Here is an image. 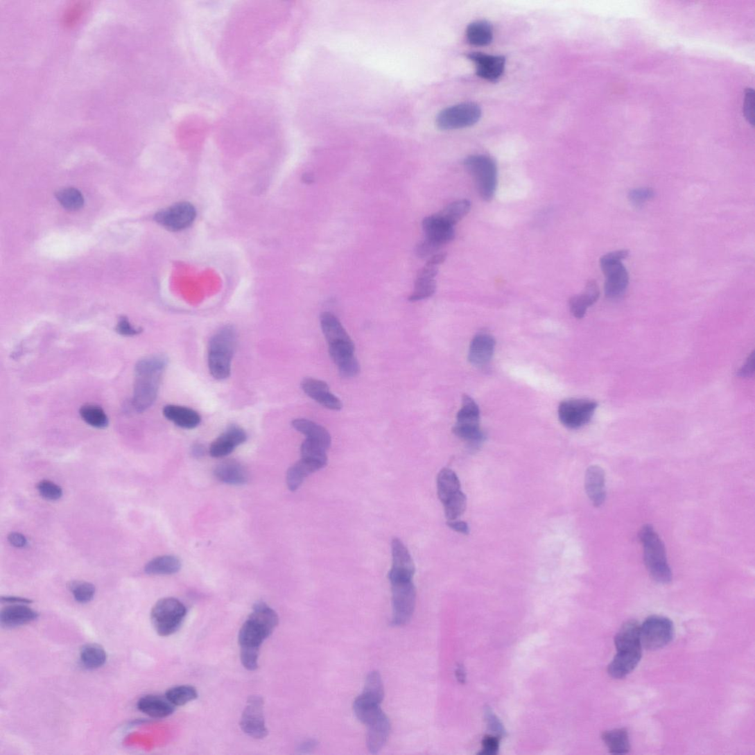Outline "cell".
I'll return each mask as SVG.
<instances>
[{
	"label": "cell",
	"instance_id": "cell-1",
	"mask_svg": "<svg viewBox=\"0 0 755 755\" xmlns=\"http://www.w3.org/2000/svg\"><path fill=\"white\" fill-rule=\"evenodd\" d=\"M167 358L162 356L147 357L135 367L132 405L138 413L148 410L155 402Z\"/></svg>",
	"mask_w": 755,
	"mask_h": 755
},
{
	"label": "cell",
	"instance_id": "cell-2",
	"mask_svg": "<svg viewBox=\"0 0 755 755\" xmlns=\"http://www.w3.org/2000/svg\"><path fill=\"white\" fill-rule=\"evenodd\" d=\"M236 345L237 333L232 325L220 328L209 341L208 367L215 379L225 380L229 377Z\"/></svg>",
	"mask_w": 755,
	"mask_h": 755
},
{
	"label": "cell",
	"instance_id": "cell-3",
	"mask_svg": "<svg viewBox=\"0 0 755 755\" xmlns=\"http://www.w3.org/2000/svg\"><path fill=\"white\" fill-rule=\"evenodd\" d=\"M640 539L643 546L645 566L650 576L659 584L670 583L672 573L665 545L654 528L648 524L644 526L640 532Z\"/></svg>",
	"mask_w": 755,
	"mask_h": 755
},
{
	"label": "cell",
	"instance_id": "cell-4",
	"mask_svg": "<svg viewBox=\"0 0 755 755\" xmlns=\"http://www.w3.org/2000/svg\"><path fill=\"white\" fill-rule=\"evenodd\" d=\"M630 255L629 250L608 253L600 259V267L606 276L605 295L609 299L621 297L630 284V275L622 263Z\"/></svg>",
	"mask_w": 755,
	"mask_h": 755
},
{
	"label": "cell",
	"instance_id": "cell-5",
	"mask_svg": "<svg viewBox=\"0 0 755 755\" xmlns=\"http://www.w3.org/2000/svg\"><path fill=\"white\" fill-rule=\"evenodd\" d=\"M186 615L187 609L181 601L166 598L157 602L150 612V620L159 636H168L180 629Z\"/></svg>",
	"mask_w": 755,
	"mask_h": 755
},
{
	"label": "cell",
	"instance_id": "cell-6",
	"mask_svg": "<svg viewBox=\"0 0 755 755\" xmlns=\"http://www.w3.org/2000/svg\"><path fill=\"white\" fill-rule=\"evenodd\" d=\"M480 422V411L478 405L470 397L465 394L453 433L462 440H466L474 448L478 447L485 439Z\"/></svg>",
	"mask_w": 755,
	"mask_h": 755
},
{
	"label": "cell",
	"instance_id": "cell-7",
	"mask_svg": "<svg viewBox=\"0 0 755 755\" xmlns=\"http://www.w3.org/2000/svg\"><path fill=\"white\" fill-rule=\"evenodd\" d=\"M465 167L471 174L482 199L493 200L497 186V166L495 161L485 155H472L465 159Z\"/></svg>",
	"mask_w": 755,
	"mask_h": 755
},
{
	"label": "cell",
	"instance_id": "cell-8",
	"mask_svg": "<svg viewBox=\"0 0 755 755\" xmlns=\"http://www.w3.org/2000/svg\"><path fill=\"white\" fill-rule=\"evenodd\" d=\"M675 627L672 621L663 616H650L641 625V642L643 648L654 650L664 648L672 640Z\"/></svg>",
	"mask_w": 755,
	"mask_h": 755
},
{
	"label": "cell",
	"instance_id": "cell-9",
	"mask_svg": "<svg viewBox=\"0 0 755 755\" xmlns=\"http://www.w3.org/2000/svg\"><path fill=\"white\" fill-rule=\"evenodd\" d=\"M481 115L482 110L478 104L460 103L441 111L437 117V124L443 130L463 129L477 123Z\"/></svg>",
	"mask_w": 755,
	"mask_h": 755
},
{
	"label": "cell",
	"instance_id": "cell-10",
	"mask_svg": "<svg viewBox=\"0 0 755 755\" xmlns=\"http://www.w3.org/2000/svg\"><path fill=\"white\" fill-rule=\"evenodd\" d=\"M392 593V620L394 626L408 623L413 614L416 590L413 580L391 583Z\"/></svg>",
	"mask_w": 755,
	"mask_h": 755
},
{
	"label": "cell",
	"instance_id": "cell-11",
	"mask_svg": "<svg viewBox=\"0 0 755 755\" xmlns=\"http://www.w3.org/2000/svg\"><path fill=\"white\" fill-rule=\"evenodd\" d=\"M598 408L594 401L571 399L562 402L559 408V419L569 428L576 429L587 424Z\"/></svg>",
	"mask_w": 755,
	"mask_h": 755
},
{
	"label": "cell",
	"instance_id": "cell-12",
	"mask_svg": "<svg viewBox=\"0 0 755 755\" xmlns=\"http://www.w3.org/2000/svg\"><path fill=\"white\" fill-rule=\"evenodd\" d=\"M196 216V209L191 203L180 202L158 212L155 220L166 229L177 232L189 227Z\"/></svg>",
	"mask_w": 755,
	"mask_h": 755
},
{
	"label": "cell",
	"instance_id": "cell-13",
	"mask_svg": "<svg viewBox=\"0 0 755 755\" xmlns=\"http://www.w3.org/2000/svg\"><path fill=\"white\" fill-rule=\"evenodd\" d=\"M241 727L243 733L255 739L264 738L268 734L263 715V700L261 696H250L243 711Z\"/></svg>",
	"mask_w": 755,
	"mask_h": 755
},
{
	"label": "cell",
	"instance_id": "cell-14",
	"mask_svg": "<svg viewBox=\"0 0 755 755\" xmlns=\"http://www.w3.org/2000/svg\"><path fill=\"white\" fill-rule=\"evenodd\" d=\"M392 566L389 573L390 583L413 580L415 569L411 555L399 539L392 541Z\"/></svg>",
	"mask_w": 755,
	"mask_h": 755
},
{
	"label": "cell",
	"instance_id": "cell-15",
	"mask_svg": "<svg viewBox=\"0 0 755 755\" xmlns=\"http://www.w3.org/2000/svg\"><path fill=\"white\" fill-rule=\"evenodd\" d=\"M642 646H628L617 648L614 657L608 667L609 675L614 679H623L636 668L642 658Z\"/></svg>",
	"mask_w": 755,
	"mask_h": 755
},
{
	"label": "cell",
	"instance_id": "cell-16",
	"mask_svg": "<svg viewBox=\"0 0 755 755\" xmlns=\"http://www.w3.org/2000/svg\"><path fill=\"white\" fill-rule=\"evenodd\" d=\"M247 440L248 435L245 429L237 425H231L214 441L209 452L213 458H225L237 447L245 444Z\"/></svg>",
	"mask_w": 755,
	"mask_h": 755
},
{
	"label": "cell",
	"instance_id": "cell-17",
	"mask_svg": "<svg viewBox=\"0 0 755 755\" xmlns=\"http://www.w3.org/2000/svg\"><path fill=\"white\" fill-rule=\"evenodd\" d=\"M468 58L475 64L477 75L480 78L495 83L504 73L506 62L504 56L471 53Z\"/></svg>",
	"mask_w": 755,
	"mask_h": 755
},
{
	"label": "cell",
	"instance_id": "cell-18",
	"mask_svg": "<svg viewBox=\"0 0 755 755\" xmlns=\"http://www.w3.org/2000/svg\"><path fill=\"white\" fill-rule=\"evenodd\" d=\"M301 388L309 397L324 408L334 411L342 408L341 401L330 392L327 383L317 379L306 378L302 381Z\"/></svg>",
	"mask_w": 755,
	"mask_h": 755
},
{
	"label": "cell",
	"instance_id": "cell-19",
	"mask_svg": "<svg viewBox=\"0 0 755 755\" xmlns=\"http://www.w3.org/2000/svg\"><path fill=\"white\" fill-rule=\"evenodd\" d=\"M422 227L426 238L440 248L447 245L455 236L454 227L444 222L437 214L426 217L423 220Z\"/></svg>",
	"mask_w": 755,
	"mask_h": 755
},
{
	"label": "cell",
	"instance_id": "cell-20",
	"mask_svg": "<svg viewBox=\"0 0 755 755\" xmlns=\"http://www.w3.org/2000/svg\"><path fill=\"white\" fill-rule=\"evenodd\" d=\"M495 346L496 341L492 335L486 333L476 335L469 348V362L478 367L489 364L493 357Z\"/></svg>",
	"mask_w": 755,
	"mask_h": 755
},
{
	"label": "cell",
	"instance_id": "cell-21",
	"mask_svg": "<svg viewBox=\"0 0 755 755\" xmlns=\"http://www.w3.org/2000/svg\"><path fill=\"white\" fill-rule=\"evenodd\" d=\"M586 492L592 504L601 506L606 501V475L598 466L588 468L585 476Z\"/></svg>",
	"mask_w": 755,
	"mask_h": 755
},
{
	"label": "cell",
	"instance_id": "cell-22",
	"mask_svg": "<svg viewBox=\"0 0 755 755\" xmlns=\"http://www.w3.org/2000/svg\"><path fill=\"white\" fill-rule=\"evenodd\" d=\"M38 617V612L26 606V604H13L2 609L0 623L6 628H15L31 623Z\"/></svg>",
	"mask_w": 755,
	"mask_h": 755
},
{
	"label": "cell",
	"instance_id": "cell-23",
	"mask_svg": "<svg viewBox=\"0 0 755 755\" xmlns=\"http://www.w3.org/2000/svg\"><path fill=\"white\" fill-rule=\"evenodd\" d=\"M322 332L329 347L354 343L340 320L330 312H323L320 315Z\"/></svg>",
	"mask_w": 755,
	"mask_h": 755
},
{
	"label": "cell",
	"instance_id": "cell-24",
	"mask_svg": "<svg viewBox=\"0 0 755 755\" xmlns=\"http://www.w3.org/2000/svg\"><path fill=\"white\" fill-rule=\"evenodd\" d=\"M164 415L168 421L184 429H193L200 426V415L187 406L170 404L165 406Z\"/></svg>",
	"mask_w": 755,
	"mask_h": 755
},
{
	"label": "cell",
	"instance_id": "cell-25",
	"mask_svg": "<svg viewBox=\"0 0 755 755\" xmlns=\"http://www.w3.org/2000/svg\"><path fill=\"white\" fill-rule=\"evenodd\" d=\"M138 710L154 718H165L172 715L175 711L174 706L166 697L148 695L142 697L137 702Z\"/></svg>",
	"mask_w": 755,
	"mask_h": 755
},
{
	"label": "cell",
	"instance_id": "cell-26",
	"mask_svg": "<svg viewBox=\"0 0 755 755\" xmlns=\"http://www.w3.org/2000/svg\"><path fill=\"white\" fill-rule=\"evenodd\" d=\"M367 745L371 753L376 754L384 747L390 731V722L385 714L369 724Z\"/></svg>",
	"mask_w": 755,
	"mask_h": 755
},
{
	"label": "cell",
	"instance_id": "cell-27",
	"mask_svg": "<svg viewBox=\"0 0 755 755\" xmlns=\"http://www.w3.org/2000/svg\"><path fill=\"white\" fill-rule=\"evenodd\" d=\"M216 478L220 482L234 485L247 483L248 474L242 465L234 460L223 461L214 470Z\"/></svg>",
	"mask_w": 755,
	"mask_h": 755
},
{
	"label": "cell",
	"instance_id": "cell-28",
	"mask_svg": "<svg viewBox=\"0 0 755 755\" xmlns=\"http://www.w3.org/2000/svg\"><path fill=\"white\" fill-rule=\"evenodd\" d=\"M600 297V288L595 281H589L585 287L584 292L582 295L572 297L569 302L573 315L578 318H583L587 309L594 305Z\"/></svg>",
	"mask_w": 755,
	"mask_h": 755
},
{
	"label": "cell",
	"instance_id": "cell-29",
	"mask_svg": "<svg viewBox=\"0 0 755 755\" xmlns=\"http://www.w3.org/2000/svg\"><path fill=\"white\" fill-rule=\"evenodd\" d=\"M292 426L296 431L305 436L306 439L315 441L327 450L331 444V435L327 429L304 418H297L292 422Z\"/></svg>",
	"mask_w": 755,
	"mask_h": 755
},
{
	"label": "cell",
	"instance_id": "cell-30",
	"mask_svg": "<svg viewBox=\"0 0 755 755\" xmlns=\"http://www.w3.org/2000/svg\"><path fill=\"white\" fill-rule=\"evenodd\" d=\"M323 469L320 465L304 459L296 462L288 470L286 483L288 489L297 491L309 475Z\"/></svg>",
	"mask_w": 755,
	"mask_h": 755
},
{
	"label": "cell",
	"instance_id": "cell-31",
	"mask_svg": "<svg viewBox=\"0 0 755 755\" xmlns=\"http://www.w3.org/2000/svg\"><path fill=\"white\" fill-rule=\"evenodd\" d=\"M437 486L438 497L443 503L460 491V483L457 474L449 469H444L440 471Z\"/></svg>",
	"mask_w": 755,
	"mask_h": 755
},
{
	"label": "cell",
	"instance_id": "cell-32",
	"mask_svg": "<svg viewBox=\"0 0 755 755\" xmlns=\"http://www.w3.org/2000/svg\"><path fill=\"white\" fill-rule=\"evenodd\" d=\"M181 566V562L177 557L162 555L147 563L144 571L148 575H172L178 573Z\"/></svg>",
	"mask_w": 755,
	"mask_h": 755
},
{
	"label": "cell",
	"instance_id": "cell-33",
	"mask_svg": "<svg viewBox=\"0 0 755 755\" xmlns=\"http://www.w3.org/2000/svg\"><path fill=\"white\" fill-rule=\"evenodd\" d=\"M602 738L611 754H624L630 751L629 733L624 728L605 731Z\"/></svg>",
	"mask_w": 755,
	"mask_h": 755
},
{
	"label": "cell",
	"instance_id": "cell-34",
	"mask_svg": "<svg viewBox=\"0 0 755 755\" xmlns=\"http://www.w3.org/2000/svg\"><path fill=\"white\" fill-rule=\"evenodd\" d=\"M467 37L469 42L473 45H489L494 39L493 28L487 21H474L467 28Z\"/></svg>",
	"mask_w": 755,
	"mask_h": 755
},
{
	"label": "cell",
	"instance_id": "cell-35",
	"mask_svg": "<svg viewBox=\"0 0 755 755\" xmlns=\"http://www.w3.org/2000/svg\"><path fill=\"white\" fill-rule=\"evenodd\" d=\"M107 653L103 648L98 644H87L80 649V659L84 667L94 670L106 663Z\"/></svg>",
	"mask_w": 755,
	"mask_h": 755
},
{
	"label": "cell",
	"instance_id": "cell-36",
	"mask_svg": "<svg viewBox=\"0 0 755 755\" xmlns=\"http://www.w3.org/2000/svg\"><path fill=\"white\" fill-rule=\"evenodd\" d=\"M471 210V202L461 200L451 203L437 215L448 225L454 227L466 216Z\"/></svg>",
	"mask_w": 755,
	"mask_h": 755
},
{
	"label": "cell",
	"instance_id": "cell-37",
	"mask_svg": "<svg viewBox=\"0 0 755 755\" xmlns=\"http://www.w3.org/2000/svg\"><path fill=\"white\" fill-rule=\"evenodd\" d=\"M80 415L88 425L96 428H105L109 425V418L100 406L87 404L81 406Z\"/></svg>",
	"mask_w": 755,
	"mask_h": 755
},
{
	"label": "cell",
	"instance_id": "cell-38",
	"mask_svg": "<svg viewBox=\"0 0 755 755\" xmlns=\"http://www.w3.org/2000/svg\"><path fill=\"white\" fill-rule=\"evenodd\" d=\"M360 695L368 701L381 704L385 691L381 677L377 671L371 672L367 676L364 691Z\"/></svg>",
	"mask_w": 755,
	"mask_h": 755
},
{
	"label": "cell",
	"instance_id": "cell-39",
	"mask_svg": "<svg viewBox=\"0 0 755 755\" xmlns=\"http://www.w3.org/2000/svg\"><path fill=\"white\" fill-rule=\"evenodd\" d=\"M302 459L315 462L322 468L327 466L328 458L327 449L321 444L306 439L301 446Z\"/></svg>",
	"mask_w": 755,
	"mask_h": 755
},
{
	"label": "cell",
	"instance_id": "cell-40",
	"mask_svg": "<svg viewBox=\"0 0 755 755\" xmlns=\"http://www.w3.org/2000/svg\"><path fill=\"white\" fill-rule=\"evenodd\" d=\"M166 697L174 706H181L196 700L198 693L189 685H180L168 689Z\"/></svg>",
	"mask_w": 755,
	"mask_h": 755
},
{
	"label": "cell",
	"instance_id": "cell-41",
	"mask_svg": "<svg viewBox=\"0 0 755 755\" xmlns=\"http://www.w3.org/2000/svg\"><path fill=\"white\" fill-rule=\"evenodd\" d=\"M467 499L461 491L453 495L444 503L448 521L458 519L466 510Z\"/></svg>",
	"mask_w": 755,
	"mask_h": 755
},
{
	"label": "cell",
	"instance_id": "cell-42",
	"mask_svg": "<svg viewBox=\"0 0 755 755\" xmlns=\"http://www.w3.org/2000/svg\"><path fill=\"white\" fill-rule=\"evenodd\" d=\"M57 200L67 210L76 211L83 207L84 196L75 189H63L56 194Z\"/></svg>",
	"mask_w": 755,
	"mask_h": 755
},
{
	"label": "cell",
	"instance_id": "cell-43",
	"mask_svg": "<svg viewBox=\"0 0 755 755\" xmlns=\"http://www.w3.org/2000/svg\"><path fill=\"white\" fill-rule=\"evenodd\" d=\"M436 288L435 279L417 277L415 289L409 300L417 302L431 297L435 293Z\"/></svg>",
	"mask_w": 755,
	"mask_h": 755
},
{
	"label": "cell",
	"instance_id": "cell-44",
	"mask_svg": "<svg viewBox=\"0 0 755 755\" xmlns=\"http://www.w3.org/2000/svg\"><path fill=\"white\" fill-rule=\"evenodd\" d=\"M67 587L72 592L75 600L80 603L90 602L96 594L95 586L88 582L73 580L68 584Z\"/></svg>",
	"mask_w": 755,
	"mask_h": 755
},
{
	"label": "cell",
	"instance_id": "cell-45",
	"mask_svg": "<svg viewBox=\"0 0 755 755\" xmlns=\"http://www.w3.org/2000/svg\"><path fill=\"white\" fill-rule=\"evenodd\" d=\"M40 494L46 501H59L63 495L62 487L49 480H42L37 485Z\"/></svg>",
	"mask_w": 755,
	"mask_h": 755
},
{
	"label": "cell",
	"instance_id": "cell-46",
	"mask_svg": "<svg viewBox=\"0 0 755 755\" xmlns=\"http://www.w3.org/2000/svg\"><path fill=\"white\" fill-rule=\"evenodd\" d=\"M654 197V191L650 188L636 189L632 190L628 195L630 203L636 208L643 207L644 204L652 200Z\"/></svg>",
	"mask_w": 755,
	"mask_h": 755
},
{
	"label": "cell",
	"instance_id": "cell-47",
	"mask_svg": "<svg viewBox=\"0 0 755 755\" xmlns=\"http://www.w3.org/2000/svg\"><path fill=\"white\" fill-rule=\"evenodd\" d=\"M743 114L747 122L754 126V92L752 88H747L745 91V103H743Z\"/></svg>",
	"mask_w": 755,
	"mask_h": 755
},
{
	"label": "cell",
	"instance_id": "cell-48",
	"mask_svg": "<svg viewBox=\"0 0 755 755\" xmlns=\"http://www.w3.org/2000/svg\"><path fill=\"white\" fill-rule=\"evenodd\" d=\"M440 248H441L436 245L433 242L425 238L417 245L416 253L419 258L429 259L431 258L433 255L437 253V251Z\"/></svg>",
	"mask_w": 755,
	"mask_h": 755
},
{
	"label": "cell",
	"instance_id": "cell-49",
	"mask_svg": "<svg viewBox=\"0 0 755 755\" xmlns=\"http://www.w3.org/2000/svg\"><path fill=\"white\" fill-rule=\"evenodd\" d=\"M115 330L119 334L125 336H136L142 332L141 329L134 327L129 320L124 317L120 318L117 325H116Z\"/></svg>",
	"mask_w": 755,
	"mask_h": 755
},
{
	"label": "cell",
	"instance_id": "cell-50",
	"mask_svg": "<svg viewBox=\"0 0 755 755\" xmlns=\"http://www.w3.org/2000/svg\"><path fill=\"white\" fill-rule=\"evenodd\" d=\"M485 716L487 725H489V729L494 731L496 736H504L505 731L503 724L489 708L486 710Z\"/></svg>",
	"mask_w": 755,
	"mask_h": 755
},
{
	"label": "cell",
	"instance_id": "cell-51",
	"mask_svg": "<svg viewBox=\"0 0 755 755\" xmlns=\"http://www.w3.org/2000/svg\"><path fill=\"white\" fill-rule=\"evenodd\" d=\"M85 10V6L84 4L76 3L72 7L69 8L67 11V14L64 17V22L67 25L72 26L80 19L81 16L84 14Z\"/></svg>",
	"mask_w": 755,
	"mask_h": 755
},
{
	"label": "cell",
	"instance_id": "cell-52",
	"mask_svg": "<svg viewBox=\"0 0 755 755\" xmlns=\"http://www.w3.org/2000/svg\"><path fill=\"white\" fill-rule=\"evenodd\" d=\"M499 740L498 736H485L483 740L481 754L494 755L498 750Z\"/></svg>",
	"mask_w": 755,
	"mask_h": 755
},
{
	"label": "cell",
	"instance_id": "cell-53",
	"mask_svg": "<svg viewBox=\"0 0 755 755\" xmlns=\"http://www.w3.org/2000/svg\"><path fill=\"white\" fill-rule=\"evenodd\" d=\"M754 355L752 353L747 358V362L738 371V376L741 378H749L754 374Z\"/></svg>",
	"mask_w": 755,
	"mask_h": 755
},
{
	"label": "cell",
	"instance_id": "cell-54",
	"mask_svg": "<svg viewBox=\"0 0 755 755\" xmlns=\"http://www.w3.org/2000/svg\"><path fill=\"white\" fill-rule=\"evenodd\" d=\"M8 540L11 545L17 548H26L28 545L26 537L17 532H10L8 537Z\"/></svg>",
	"mask_w": 755,
	"mask_h": 755
},
{
	"label": "cell",
	"instance_id": "cell-55",
	"mask_svg": "<svg viewBox=\"0 0 755 755\" xmlns=\"http://www.w3.org/2000/svg\"><path fill=\"white\" fill-rule=\"evenodd\" d=\"M447 525L451 530H455L456 532H460V533H462V534H469V527L468 524L466 523V522H465V521H458L457 519L456 520H452V521H448Z\"/></svg>",
	"mask_w": 755,
	"mask_h": 755
},
{
	"label": "cell",
	"instance_id": "cell-56",
	"mask_svg": "<svg viewBox=\"0 0 755 755\" xmlns=\"http://www.w3.org/2000/svg\"><path fill=\"white\" fill-rule=\"evenodd\" d=\"M446 258L447 254L446 252H437L433 255L431 258H429L426 263L438 266L440 264L443 263Z\"/></svg>",
	"mask_w": 755,
	"mask_h": 755
},
{
	"label": "cell",
	"instance_id": "cell-57",
	"mask_svg": "<svg viewBox=\"0 0 755 755\" xmlns=\"http://www.w3.org/2000/svg\"><path fill=\"white\" fill-rule=\"evenodd\" d=\"M1 600L3 602H8V603H12V604H26V605H27V604H30V603L32 602V600H31L29 599L19 598V597H14V596H12V597H2Z\"/></svg>",
	"mask_w": 755,
	"mask_h": 755
},
{
	"label": "cell",
	"instance_id": "cell-58",
	"mask_svg": "<svg viewBox=\"0 0 755 755\" xmlns=\"http://www.w3.org/2000/svg\"><path fill=\"white\" fill-rule=\"evenodd\" d=\"M318 746V742L315 740H309L303 743L300 747L302 752H309Z\"/></svg>",
	"mask_w": 755,
	"mask_h": 755
},
{
	"label": "cell",
	"instance_id": "cell-59",
	"mask_svg": "<svg viewBox=\"0 0 755 755\" xmlns=\"http://www.w3.org/2000/svg\"><path fill=\"white\" fill-rule=\"evenodd\" d=\"M205 449L201 444H196L192 448V454L196 458H201L205 455Z\"/></svg>",
	"mask_w": 755,
	"mask_h": 755
},
{
	"label": "cell",
	"instance_id": "cell-60",
	"mask_svg": "<svg viewBox=\"0 0 755 755\" xmlns=\"http://www.w3.org/2000/svg\"><path fill=\"white\" fill-rule=\"evenodd\" d=\"M456 675H457L458 679L460 682H464L465 679H466V675H465V671H464L463 668L462 667H460V666L458 667V670L456 671Z\"/></svg>",
	"mask_w": 755,
	"mask_h": 755
}]
</instances>
